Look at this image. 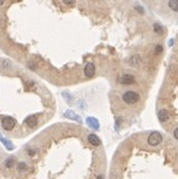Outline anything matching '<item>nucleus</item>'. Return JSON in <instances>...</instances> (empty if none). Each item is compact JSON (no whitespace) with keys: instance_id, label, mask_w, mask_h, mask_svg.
Wrapping results in <instances>:
<instances>
[{"instance_id":"nucleus-1","label":"nucleus","mask_w":178,"mask_h":179,"mask_svg":"<svg viewBox=\"0 0 178 179\" xmlns=\"http://www.w3.org/2000/svg\"><path fill=\"white\" fill-rule=\"evenodd\" d=\"M140 100V95L134 90H127L122 94V101L129 105H134Z\"/></svg>"},{"instance_id":"nucleus-2","label":"nucleus","mask_w":178,"mask_h":179,"mask_svg":"<svg viewBox=\"0 0 178 179\" xmlns=\"http://www.w3.org/2000/svg\"><path fill=\"white\" fill-rule=\"evenodd\" d=\"M16 126V121L14 117L11 116H4L1 119V127L5 130V131H12Z\"/></svg>"},{"instance_id":"nucleus-3","label":"nucleus","mask_w":178,"mask_h":179,"mask_svg":"<svg viewBox=\"0 0 178 179\" xmlns=\"http://www.w3.org/2000/svg\"><path fill=\"white\" fill-rule=\"evenodd\" d=\"M162 135L160 133V132H151L150 133V136H149V138H147V143L150 145V146H158L161 142H162Z\"/></svg>"},{"instance_id":"nucleus-4","label":"nucleus","mask_w":178,"mask_h":179,"mask_svg":"<svg viewBox=\"0 0 178 179\" xmlns=\"http://www.w3.org/2000/svg\"><path fill=\"white\" fill-rule=\"evenodd\" d=\"M119 82H120L122 85H131V84L135 83V77L131 76V74H127V73H126V74H122V76L120 77Z\"/></svg>"},{"instance_id":"nucleus-5","label":"nucleus","mask_w":178,"mask_h":179,"mask_svg":"<svg viewBox=\"0 0 178 179\" xmlns=\"http://www.w3.org/2000/svg\"><path fill=\"white\" fill-rule=\"evenodd\" d=\"M94 74H95V66H94V63L89 62L84 67V76L87 78H91V77H94Z\"/></svg>"},{"instance_id":"nucleus-6","label":"nucleus","mask_w":178,"mask_h":179,"mask_svg":"<svg viewBox=\"0 0 178 179\" xmlns=\"http://www.w3.org/2000/svg\"><path fill=\"white\" fill-rule=\"evenodd\" d=\"M37 122H38V120H37V116H36V115H31V116H27V117L25 119V125L29 126V127H31V129L36 127V126H37Z\"/></svg>"},{"instance_id":"nucleus-7","label":"nucleus","mask_w":178,"mask_h":179,"mask_svg":"<svg viewBox=\"0 0 178 179\" xmlns=\"http://www.w3.org/2000/svg\"><path fill=\"white\" fill-rule=\"evenodd\" d=\"M157 117H158V120L161 121V122H167L168 120H170V112H168V110H166V109H161L160 111H158V114H157Z\"/></svg>"},{"instance_id":"nucleus-8","label":"nucleus","mask_w":178,"mask_h":179,"mask_svg":"<svg viewBox=\"0 0 178 179\" xmlns=\"http://www.w3.org/2000/svg\"><path fill=\"white\" fill-rule=\"evenodd\" d=\"M88 142L91 145V146H95V147H99L100 145H101V141H100V138L95 135V133H90L88 136Z\"/></svg>"},{"instance_id":"nucleus-9","label":"nucleus","mask_w":178,"mask_h":179,"mask_svg":"<svg viewBox=\"0 0 178 179\" xmlns=\"http://www.w3.org/2000/svg\"><path fill=\"white\" fill-rule=\"evenodd\" d=\"M140 62H141V58H140V56H139V55H135V56H132V57L130 58V61H129V64H130L131 67H137V66L140 64Z\"/></svg>"},{"instance_id":"nucleus-10","label":"nucleus","mask_w":178,"mask_h":179,"mask_svg":"<svg viewBox=\"0 0 178 179\" xmlns=\"http://www.w3.org/2000/svg\"><path fill=\"white\" fill-rule=\"evenodd\" d=\"M16 168H17V172H26L29 169V167H27V164L25 162H19Z\"/></svg>"},{"instance_id":"nucleus-11","label":"nucleus","mask_w":178,"mask_h":179,"mask_svg":"<svg viewBox=\"0 0 178 179\" xmlns=\"http://www.w3.org/2000/svg\"><path fill=\"white\" fill-rule=\"evenodd\" d=\"M168 6H170L171 10L178 12V0H170L168 1Z\"/></svg>"},{"instance_id":"nucleus-12","label":"nucleus","mask_w":178,"mask_h":179,"mask_svg":"<svg viewBox=\"0 0 178 179\" xmlns=\"http://www.w3.org/2000/svg\"><path fill=\"white\" fill-rule=\"evenodd\" d=\"M89 124V126L90 127H93V129H99V122H98V120H95V119H93V117H90V119H88L87 120Z\"/></svg>"},{"instance_id":"nucleus-13","label":"nucleus","mask_w":178,"mask_h":179,"mask_svg":"<svg viewBox=\"0 0 178 179\" xmlns=\"http://www.w3.org/2000/svg\"><path fill=\"white\" fill-rule=\"evenodd\" d=\"M14 164H15V159H14L12 157H9V158H6V161H5V167H6L7 169L12 168V167H14Z\"/></svg>"},{"instance_id":"nucleus-14","label":"nucleus","mask_w":178,"mask_h":179,"mask_svg":"<svg viewBox=\"0 0 178 179\" xmlns=\"http://www.w3.org/2000/svg\"><path fill=\"white\" fill-rule=\"evenodd\" d=\"M0 67H1V68H4V69H6V68L11 67V63H10L7 59H2V61L0 62Z\"/></svg>"},{"instance_id":"nucleus-15","label":"nucleus","mask_w":178,"mask_h":179,"mask_svg":"<svg viewBox=\"0 0 178 179\" xmlns=\"http://www.w3.org/2000/svg\"><path fill=\"white\" fill-rule=\"evenodd\" d=\"M154 30H155V32H157V33H163V28H162V26L160 25V24H155L154 25Z\"/></svg>"},{"instance_id":"nucleus-16","label":"nucleus","mask_w":178,"mask_h":179,"mask_svg":"<svg viewBox=\"0 0 178 179\" xmlns=\"http://www.w3.org/2000/svg\"><path fill=\"white\" fill-rule=\"evenodd\" d=\"M162 51H163V47H162L161 45H157L156 48H155V53H156V55H160V53H162Z\"/></svg>"},{"instance_id":"nucleus-17","label":"nucleus","mask_w":178,"mask_h":179,"mask_svg":"<svg viewBox=\"0 0 178 179\" xmlns=\"http://www.w3.org/2000/svg\"><path fill=\"white\" fill-rule=\"evenodd\" d=\"M36 153H37V150H33V148H32V150H27V155H29L30 157H33Z\"/></svg>"},{"instance_id":"nucleus-18","label":"nucleus","mask_w":178,"mask_h":179,"mask_svg":"<svg viewBox=\"0 0 178 179\" xmlns=\"http://www.w3.org/2000/svg\"><path fill=\"white\" fill-rule=\"evenodd\" d=\"M63 2H65L66 5H74L76 0H63Z\"/></svg>"},{"instance_id":"nucleus-19","label":"nucleus","mask_w":178,"mask_h":179,"mask_svg":"<svg viewBox=\"0 0 178 179\" xmlns=\"http://www.w3.org/2000/svg\"><path fill=\"white\" fill-rule=\"evenodd\" d=\"M173 136L176 137V140H178V127L177 129H175V131H173Z\"/></svg>"},{"instance_id":"nucleus-20","label":"nucleus","mask_w":178,"mask_h":179,"mask_svg":"<svg viewBox=\"0 0 178 179\" xmlns=\"http://www.w3.org/2000/svg\"><path fill=\"white\" fill-rule=\"evenodd\" d=\"M136 9H137V11H139L140 14H142V12H144V10H142V7H141V6H137Z\"/></svg>"},{"instance_id":"nucleus-21","label":"nucleus","mask_w":178,"mask_h":179,"mask_svg":"<svg viewBox=\"0 0 178 179\" xmlns=\"http://www.w3.org/2000/svg\"><path fill=\"white\" fill-rule=\"evenodd\" d=\"M5 4V0H0V6H2Z\"/></svg>"},{"instance_id":"nucleus-22","label":"nucleus","mask_w":178,"mask_h":179,"mask_svg":"<svg viewBox=\"0 0 178 179\" xmlns=\"http://www.w3.org/2000/svg\"><path fill=\"white\" fill-rule=\"evenodd\" d=\"M96 179H104V178H103V176H98V177H96Z\"/></svg>"},{"instance_id":"nucleus-23","label":"nucleus","mask_w":178,"mask_h":179,"mask_svg":"<svg viewBox=\"0 0 178 179\" xmlns=\"http://www.w3.org/2000/svg\"><path fill=\"white\" fill-rule=\"evenodd\" d=\"M0 24H1V17H0Z\"/></svg>"}]
</instances>
